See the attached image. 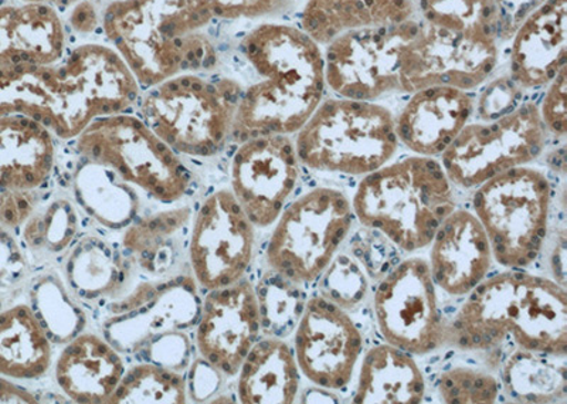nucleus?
I'll list each match as a JSON object with an SVG mask.
<instances>
[{
	"label": "nucleus",
	"instance_id": "4be33fe9",
	"mask_svg": "<svg viewBox=\"0 0 567 404\" xmlns=\"http://www.w3.org/2000/svg\"><path fill=\"white\" fill-rule=\"evenodd\" d=\"M567 0H545L516 28L509 77L524 91L545 87L566 65Z\"/></svg>",
	"mask_w": 567,
	"mask_h": 404
},
{
	"label": "nucleus",
	"instance_id": "f704fd0d",
	"mask_svg": "<svg viewBox=\"0 0 567 404\" xmlns=\"http://www.w3.org/2000/svg\"><path fill=\"white\" fill-rule=\"evenodd\" d=\"M30 298L32 311L52 343L65 345L84 332L87 317L75 301L78 298L55 272L49 271L40 276L33 284Z\"/></svg>",
	"mask_w": 567,
	"mask_h": 404
},
{
	"label": "nucleus",
	"instance_id": "603ef678",
	"mask_svg": "<svg viewBox=\"0 0 567 404\" xmlns=\"http://www.w3.org/2000/svg\"><path fill=\"white\" fill-rule=\"evenodd\" d=\"M109 2H115V0H106V3H109Z\"/></svg>",
	"mask_w": 567,
	"mask_h": 404
},
{
	"label": "nucleus",
	"instance_id": "c756f323",
	"mask_svg": "<svg viewBox=\"0 0 567 404\" xmlns=\"http://www.w3.org/2000/svg\"><path fill=\"white\" fill-rule=\"evenodd\" d=\"M237 373L241 403L290 404L300 392V367L293 351L281 338L257 341Z\"/></svg>",
	"mask_w": 567,
	"mask_h": 404
},
{
	"label": "nucleus",
	"instance_id": "f3484780",
	"mask_svg": "<svg viewBox=\"0 0 567 404\" xmlns=\"http://www.w3.org/2000/svg\"><path fill=\"white\" fill-rule=\"evenodd\" d=\"M363 336L348 311L322 296L306 301L296 328L293 355L313 386L341 391L361 360Z\"/></svg>",
	"mask_w": 567,
	"mask_h": 404
},
{
	"label": "nucleus",
	"instance_id": "0eeeda50",
	"mask_svg": "<svg viewBox=\"0 0 567 404\" xmlns=\"http://www.w3.org/2000/svg\"><path fill=\"white\" fill-rule=\"evenodd\" d=\"M551 185L545 172L524 165L475 188L474 215L488 236L494 260L523 270L539 259L548 239Z\"/></svg>",
	"mask_w": 567,
	"mask_h": 404
},
{
	"label": "nucleus",
	"instance_id": "2eb2a0df",
	"mask_svg": "<svg viewBox=\"0 0 567 404\" xmlns=\"http://www.w3.org/2000/svg\"><path fill=\"white\" fill-rule=\"evenodd\" d=\"M187 255L197 286L216 290L245 279L256 247V226L229 189L202 201L190 225Z\"/></svg>",
	"mask_w": 567,
	"mask_h": 404
},
{
	"label": "nucleus",
	"instance_id": "9b49d317",
	"mask_svg": "<svg viewBox=\"0 0 567 404\" xmlns=\"http://www.w3.org/2000/svg\"><path fill=\"white\" fill-rule=\"evenodd\" d=\"M417 33L402 59L403 93L430 87L471 91L495 72L499 62V32L493 24L420 19Z\"/></svg>",
	"mask_w": 567,
	"mask_h": 404
},
{
	"label": "nucleus",
	"instance_id": "2f4dec72",
	"mask_svg": "<svg viewBox=\"0 0 567 404\" xmlns=\"http://www.w3.org/2000/svg\"><path fill=\"white\" fill-rule=\"evenodd\" d=\"M52 355V341L32 308L18 305L0 314V375L42 377Z\"/></svg>",
	"mask_w": 567,
	"mask_h": 404
},
{
	"label": "nucleus",
	"instance_id": "5701e85b",
	"mask_svg": "<svg viewBox=\"0 0 567 404\" xmlns=\"http://www.w3.org/2000/svg\"><path fill=\"white\" fill-rule=\"evenodd\" d=\"M68 52V23L59 9L19 2L0 7V68H48Z\"/></svg>",
	"mask_w": 567,
	"mask_h": 404
},
{
	"label": "nucleus",
	"instance_id": "b1692460",
	"mask_svg": "<svg viewBox=\"0 0 567 404\" xmlns=\"http://www.w3.org/2000/svg\"><path fill=\"white\" fill-rule=\"evenodd\" d=\"M133 271L123 247L100 235L81 237L65 252V284L85 304L118 300L133 288Z\"/></svg>",
	"mask_w": 567,
	"mask_h": 404
},
{
	"label": "nucleus",
	"instance_id": "e433bc0d",
	"mask_svg": "<svg viewBox=\"0 0 567 404\" xmlns=\"http://www.w3.org/2000/svg\"><path fill=\"white\" fill-rule=\"evenodd\" d=\"M186 381L179 372L146 362L130 369L111 396V404L186 403Z\"/></svg>",
	"mask_w": 567,
	"mask_h": 404
},
{
	"label": "nucleus",
	"instance_id": "393cba45",
	"mask_svg": "<svg viewBox=\"0 0 567 404\" xmlns=\"http://www.w3.org/2000/svg\"><path fill=\"white\" fill-rule=\"evenodd\" d=\"M55 159L48 126L22 114L0 117V190H39L52 178Z\"/></svg>",
	"mask_w": 567,
	"mask_h": 404
},
{
	"label": "nucleus",
	"instance_id": "ddd939ff",
	"mask_svg": "<svg viewBox=\"0 0 567 404\" xmlns=\"http://www.w3.org/2000/svg\"><path fill=\"white\" fill-rule=\"evenodd\" d=\"M419 17L394 27L349 32L323 48L327 87L338 97L378 101L403 93L404 49L417 33Z\"/></svg>",
	"mask_w": 567,
	"mask_h": 404
},
{
	"label": "nucleus",
	"instance_id": "c03bdc74",
	"mask_svg": "<svg viewBox=\"0 0 567 404\" xmlns=\"http://www.w3.org/2000/svg\"><path fill=\"white\" fill-rule=\"evenodd\" d=\"M38 190H0V221L17 227L29 219L40 204Z\"/></svg>",
	"mask_w": 567,
	"mask_h": 404
},
{
	"label": "nucleus",
	"instance_id": "4468645a",
	"mask_svg": "<svg viewBox=\"0 0 567 404\" xmlns=\"http://www.w3.org/2000/svg\"><path fill=\"white\" fill-rule=\"evenodd\" d=\"M373 315L383 340L413 356L444 343L437 286L423 257H410L382 277L373 296Z\"/></svg>",
	"mask_w": 567,
	"mask_h": 404
},
{
	"label": "nucleus",
	"instance_id": "cd10ccee",
	"mask_svg": "<svg viewBox=\"0 0 567 404\" xmlns=\"http://www.w3.org/2000/svg\"><path fill=\"white\" fill-rule=\"evenodd\" d=\"M194 219L190 206L140 216L124 230L121 247L126 257L151 279L169 277L184 250L187 230Z\"/></svg>",
	"mask_w": 567,
	"mask_h": 404
},
{
	"label": "nucleus",
	"instance_id": "39448f33",
	"mask_svg": "<svg viewBox=\"0 0 567 404\" xmlns=\"http://www.w3.org/2000/svg\"><path fill=\"white\" fill-rule=\"evenodd\" d=\"M241 94L230 75L181 73L145 89L138 113L177 155L212 158L235 136Z\"/></svg>",
	"mask_w": 567,
	"mask_h": 404
},
{
	"label": "nucleus",
	"instance_id": "423d86ee",
	"mask_svg": "<svg viewBox=\"0 0 567 404\" xmlns=\"http://www.w3.org/2000/svg\"><path fill=\"white\" fill-rule=\"evenodd\" d=\"M293 145L308 169L367 176L398 154L396 117L378 101L322 100Z\"/></svg>",
	"mask_w": 567,
	"mask_h": 404
},
{
	"label": "nucleus",
	"instance_id": "dca6fc26",
	"mask_svg": "<svg viewBox=\"0 0 567 404\" xmlns=\"http://www.w3.org/2000/svg\"><path fill=\"white\" fill-rule=\"evenodd\" d=\"M300 165L290 135L241 141L230 164L231 191L252 225L276 224L300 182Z\"/></svg>",
	"mask_w": 567,
	"mask_h": 404
},
{
	"label": "nucleus",
	"instance_id": "09e8293b",
	"mask_svg": "<svg viewBox=\"0 0 567 404\" xmlns=\"http://www.w3.org/2000/svg\"><path fill=\"white\" fill-rule=\"evenodd\" d=\"M565 259H566V231L561 229V234L558 240H556V247L551 251L550 267L554 272L555 281L559 282L560 286H566L565 279Z\"/></svg>",
	"mask_w": 567,
	"mask_h": 404
},
{
	"label": "nucleus",
	"instance_id": "6ab92c4d",
	"mask_svg": "<svg viewBox=\"0 0 567 404\" xmlns=\"http://www.w3.org/2000/svg\"><path fill=\"white\" fill-rule=\"evenodd\" d=\"M197 287L194 277H162L151 296L135 310L106 318L103 323L105 340L116 351L134 355L164 333L189 330L200 315Z\"/></svg>",
	"mask_w": 567,
	"mask_h": 404
},
{
	"label": "nucleus",
	"instance_id": "4c0bfd02",
	"mask_svg": "<svg viewBox=\"0 0 567 404\" xmlns=\"http://www.w3.org/2000/svg\"><path fill=\"white\" fill-rule=\"evenodd\" d=\"M319 279L321 296L342 310L351 311L367 298L371 277L352 252L338 251Z\"/></svg>",
	"mask_w": 567,
	"mask_h": 404
},
{
	"label": "nucleus",
	"instance_id": "bb28decb",
	"mask_svg": "<svg viewBox=\"0 0 567 404\" xmlns=\"http://www.w3.org/2000/svg\"><path fill=\"white\" fill-rule=\"evenodd\" d=\"M416 17L414 0H307L300 28L323 49L342 34L394 27Z\"/></svg>",
	"mask_w": 567,
	"mask_h": 404
},
{
	"label": "nucleus",
	"instance_id": "20e7f679",
	"mask_svg": "<svg viewBox=\"0 0 567 404\" xmlns=\"http://www.w3.org/2000/svg\"><path fill=\"white\" fill-rule=\"evenodd\" d=\"M454 209L453 184L442 162L422 155L390 160L363 176L352 200L363 227L406 252L429 247Z\"/></svg>",
	"mask_w": 567,
	"mask_h": 404
},
{
	"label": "nucleus",
	"instance_id": "412c9836",
	"mask_svg": "<svg viewBox=\"0 0 567 404\" xmlns=\"http://www.w3.org/2000/svg\"><path fill=\"white\" fill-rule=\"evenodd\" d=\"M468 91L430 85L410 94L396 118L399 144L414 155L442 156L474 114Z\"/></svg>",
	"mask_w": 567,
	"mask_h": 404
},
{
	"label": "nucleus",
	"instance_id": "9d476101",
	"mask_svg": "<svg viewBox=\"0 0 567 404\" xmlns=\"http://www.w3.org/2000/svg\"><path fill=\"white\" fill-rule=\"evenodd\" d=\"M353 216L342 190H308L278 217L267 245L268 267L298 286L319 280L351 234Z\"/></svg>",
	"mask_w": 567,
	"mask_h": 404
},
{
	"label": "nucleus",
	"instance_id": "aec40b11",
	"mask_svg": "<svg viewBox=\"0 0 567 404\" xmlns=\"http://www.w3.org/2000/svg\"><path fill=\"white\" fill-rule=\"evenodd\" d=\"M429 266L435 286L450 297L468 296L487 279L494 256L487 234L473 211L454 209L430 242Z\"/></svg>",
	"mask_w": 567,
	"mask_h": 404
},
{
	"label": "nucleus",
	"instance_id": "49530a36",
	"mask_svg": "<svg viewBox=\"0 0 567 404\" xmlns=\"http://www.w3.org/2000/svg\"><path fill=\"white\" fill-rule=\"evenodd\" d=\"M221 381V373L200 358L199 361L192 363L189 369V377L186 381L187 396L195 402H205L219 391Z\"/></svg>",
	"mask_w": 567,
	"mask_h": 404
},
{
	"label": "nucleus",
	"instance_id": "f8f14e48",
	"mask_svg": "<svg viewBox=\"0 0 567 404\" xmlns=\"http://www.w3.org/2000/svg\"><path fill=\"white\" fill-rule=\"evenodd\" d=\"M548 136L538 105L520 104L504 117L465 125L444 151L442 165L454 186L475 189L505 170L538 159Z\"/></svg>",
	"mask_w": 567,
	"mask_h": 404
},
{
	"label": "nucleus",
	"instance_id": "37998d69",
	"mask_svg": "<svg viewBox=\"0 0 567 404\" xmlns=\"http://www.w3.org/2000/svg\"><path fill=\"white\" fill-rule=\"evenodd\" d=\"M565 68L556 74V77L548 84V90L538 105L542 123H544L546 133L555 138H565L567 133V111H566V91L567 74Z\"/></svg>",
	"mask_w": 567,
	"mask_h": 404
},
{
	"label": "nucleus",
	"instance_id": "1a4fd4ad",
	"mask_svg": "<svg viewBox=\"0 0 567 404\" xmlns=\"http://www.w3.org/2000/svg\"><path fill=\"white\" fill-rule=\"evenodd\" d=\"M58 117L55 138L73 141L93 121L125 113L138 103L142 87L109 43L87 42L69 49L53 64Z\"/></svg>",
	"mask_w": 567,
	"mask_h": 404
},
{
	"label": "nucleus",
	"instance_id": "79ce46f5",
	"mask_svg": "<svg viewBox=\"0 0 567 404\" xmlns=\"http://www.w3.org/2000/svg\"><path fill=\"white\" fill-rule=\"evenodd\" d=\"M142 352H146V358L155 365L181 372L190 363V338L185 331L164 333L152 340Z\"/></svg>",
	"mask_w": 567,
	"mask_h": 404
},
{
	"label": "nucleus",
	"instance_id": "58836bf2",
	"mask_svg": "<svg viewBox=\"0 0 567 404\" xmlns=\"http://www.w3.org/2000/svg\"><path fill=\"white\" fill-rule=\"evenodd\" d=\"M499 382L491 373L468 365L450 366L439 376L440 398L450 404H489L498 401Z\"/></svg>",
	"mask_w": 567,
	"mask_h": 404
},
{
	"label": "nucleus",
	"instance_id": "c9c22d12",
	"mask_svg": "<svg viewBox=\"0 0 567 404\" xmlns=\"http://www.w3.org/2000/svg\"><path fill=\"white\" fill-rule=\"evenodd\" d=\"M255 290L262 332L282 340L296 331L306 307L300 286L270 270Z\"/></svg>",
	"mask_w": 567,
	"mask_h": 404
},
{
	"label": "nucleus",
	"instance_id": "7ed1b4c3",
	"mask_svg": "<svg viewBox=\"0 0 567 404\" xmlns=\"http://www.w3.org/2000/svg\"><path fill=\"white\" fill-rule=\"evenodd\" d=\"M453 321L444 343L461 351L489 352L506 338L545 355H567V292L548 277L509 269L480 282Z\"/></svg>",
	"mask_w": 567,
	"mask_h": 404
},
{
	"label": "nucleus",
	"instance_id": "a19ab883",
	"mask_svg": "<svg viewBox=\"0 0 567 404\" xmlns=\"http://www.w3.org/2000/svg\"><path fill=\"white\" fill-rule=\"evenodd\" d=\"M364 234H358L351 242L352 255L357 257L368 276L372 279L383 277L390 270V261H392L393 251L392 242L378 231L368 229Z\"/></svg>",
	"mask_w": 567,
	"mask_h": 404
},
{
	"label": "nucleus",
	"instance_id": "a18cd8bd",
	"mask_svg": "<svg viewBox=\"0 0 567 404\" xmlns=\"http://www.w3.org/2000/svg\"><path fill=\"white\" fill-rule=\"evenodd\" d=\"M105 3L101 0H79L71 7L68 27L80 38L93 37L103 29V14Z\"/></svg>",
	"mask_w": 567,
	"mask_h": 404
},
{
	"label": "nucleus",
	"instance_id": "f03ea898",
	"mask_svg": "<svg viewBox=\"0 0 567 404\" xmlns=\"http://www.w3.org/2000/svg\"><path fill=\"white\" fill-rule=\"evenodd\" d=\"M250 75L237 107L235 136L297 134L326 94V60L321 45L293 24L266 22L240 39L236 48Z\"/></svg>",
	"mask_w": 567,
	"mask_h": 404
},
{
	"label": "nucleus",
	"instance_id": "8fccbe9b",
	"mask_svg": "<svg viewBox=\"0 0 567 404\" xmlns=\"http://www.w3.org/2000/svg\"><path fill=\"white\" fill-rule=\"evenodd\" d=\"M0 403H38L32 393L0 379Z\"/></svg>",
	"mask_w": 567,
	"mask_h": 404
},
{
	"label": "nucleus",
	"instance_id": "6e6552de",
	"mask_svg": "<svg viewBox=\"0 0 567 404\" xmlns=\"http://www.w3.org/2000/svg\"><path fill=\"white\" fill-rule=\"evenodd\" d=\"M81 159L109 166L159 204L185 198L192 174L181 155L159 138L140 115L120 113L93 121L73 139Z\"/></svg>",
	"mask_w": 567,
	"mask_h": 404
},
{
	"label": "nucleus",
	"instance_id": "7c9ffc66",
	"mask_svg": "<svg viewBox=\"0 0 567 404\" xmlns=\"http://www.w3.org/2000/svg\"><path fill=\"white\" fill-rule=\"evenodd\" d=\"M71 185L75 204L105 229L125 230L141 216V198L135 186L109 166L81 159Z\"/></svg>",
	"mask_w": 567,
	"mask_h": 404
},
{
	"label": "nucleus",
	"instance_id": "ea45409f",
	"mask_svg": "<svg viewBox=\"0 0 567 404\" xmlns=\"http://www.w3.org/2000/svg\"><path fill=\"white\" fill-rule=\"evenodd\" d=\"M524 90L508 75L491 80L481 91L474 113L481 121H494L514 111L523 104Z\"/></svg>",
	"mask_w": 567,
	"mask_h": 404
},
{
	"label": "nucleus",
	"instance_id": "a211bd4d",
	"mask_svg": "<svg viewBox=\"0 0 567 404\" xmlns=\"http://www.w3.org/2000/svg\"><path fill=\"white\" fill-rule=\"evenodd\" d=\"M261 332L255 286L245 279L210 290L202 302L196 345L223 376L239 372Z\"/></svg>",
	"mask_w": 567,
	"mask_h": 404
},
{
	"label": "nucleus",
	"instance_id": "f257e3e1",
	"mask_svg": "<svg viewBox=\"0 0 567 404\" xmlns=\"http://www.w3.org/2000/svg\"><path fill=\"white\" fill-rule=\"evenodd\" d=\"M292 0H115L105 3L103 33L142 89L219 63L206 29L215 22L281 17Z\"/></svg>",
	"mask_w": 567,
	"mask_h": 404
},
{
	"label": "nucleus",
	"instance_id": "72a5a7b5",
	"mask_svg": "<svg viewBox=\"0 0 567 404\" xmlns=\"http://www.w3.org/2000/svg\"><path fill=\"white\" fill-rule=\"evenodd\" d=\"M81 227L78 207L64 196L40 201L24 221L23 239L38 259L63 256L78 240Z\"/></svg>",
	"mask_w": 567,
	"mask_h": 404
},
{
	"label": "nucleus",
	"instance_id": "a878e982",
	"mask_svg": "<svg viewBox=\"0 0 567 404\" xmlns=\"http://www.w3.org/2000/svg\"><path fill=\"white\" fill-rule=\"evenodd\" d=\"M124 373L121 352L95 333L83 332L65 343L55 363V381L78 403H109Z\"/></svg>",
	"mask_w": 567,
	"mask_h": 404
},
{
	"label": "nucleus",
	"instance_id": "c85d7f7f",
	"mask_svg": "<svg viewBox=\"0 0 567 404\" xmlns=\"http://www.w3.org/2000/svg\"><path fill=\"white\" fill-rule=\"evenodd\" d=\"M424 396L422 369L409 352L386 342L364 353L353 403L419 404Z\"/></svg>",
	"mask_w": 567,
	"mask_h": 404
},
{
	"label": "nucleus",
	"instance_id": "de8ad7c7",
	"mask_svg": "<svg viewBox=\"0 0 567 404\" xmlns=\"http://www.w3.org/2000/svg\"><path fill=\"white\" fill-rule=\"evenodd\" d=\"M544 2L545 0H495L499 17L501 42L511 39L520 22Z\"/></svg>",
	"mask_w": 567,
	"mask_h": 404
},
{
	"label": "nucleus",
	"instance_id": "3c124183",
	"mask_svg": "<svg viewBox=\"0 0 567 404\" xmlns=\"http://www.w3.org/2000/svg\"><path fill=\"white\" fill-rule=\"evenodd\" d=\"M19 3H40L49 4L55 9H70L73 4L78 3L79 0H17Z\"/></svg>",
	"mask_w": 567,
	"mask_h": 404
},
{
	"label": "nucleus",
	"instance_id": "473e14b6",
	"mask_svg": "<svg viewBox=\"0 0 567 404\" xmlns=\"http://www.w3.org/2000/svg\"><path fill=\"white\" fill-rule=\"evenodd\" d=\"M501 382L511 401L559 403L567 396L565 358L518 348L501 363Z\"/></svg>",
	"mask_w": 567,
	"mask_h": 404
}]
</instances>
